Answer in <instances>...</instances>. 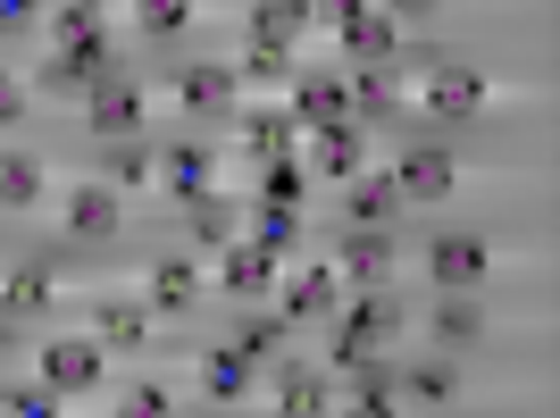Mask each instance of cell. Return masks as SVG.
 I'll list each match as a JSON object with an SVG mask.
<instances>
[{
  "instance_id": "obj_37",
  "label": "cell",
  "mask_w": 560,
  "mask_h": 418,
  "mask_svg": "<svg viewBox=\"0 0 560 418\" xmlns=\"http://www.w3.org/2000/svg\"><path fill=\"white\" fill-rule=\"evenodd\" d=\"M151 176H160V160H151V151H135V142H117V151H109V176H101V185L126 193V185H151Z\"/></svg>"
},
{
  "instance_id": "obj_27",
  "label": "cell",
  "mask_w": 560,
  "mask_h": 418,
  "mask_svg": "<svg viewBox=\"0 0 560 418\" xmlns=\"http://www.w3.org/2000/svg\"><path fill=\"white\" fill-rule=\"evenodd\" d=\"M394 209H401L394 176H351V185H343V218H351V227H385Z\"/></svg>"
},
{
  "instance_id": "obj_16",
  "label": "cell",
  "mask_w": 560,
  "mask_h": 418,
  "mask_svg": "<svg viewBox=\"0 0 560 418\" xmlns=\"http://www.w3.org/2000/svg\"><path fill=\"white\" fill-rule=\"evenodd\" d=\"M160 185L167 193H176V201H210V193H218V151H210V142H167V151H160Z\"/></svg>"
},
{
  "instance_id": "obj_31",
  "label": "cell",
  "mask_w": 560,
  "mask_h": 418,
  "mask_svg": "<svg viewBox=\"0 0 560 418\" xmlns=\"http://www.w3.org/2000/svg\"><path fill=\"white\" fill-rule=\"evenodd\" d=\"M302 193H310L302 160H259V201H268V209H302Z\"/></svg>"
},
{
  "instance_id": "obj_26",
  "label": "cell",
  "mask_w": 560,
  "mask_h": 418,
  "mask_svg": "<svg viewBox=\"0 0 560 418\" xmlns=\"http://www.w3.org/2000/svg\"><path fill=\"white\" fill-rule=\"evenodd\" d=\"M243 243H259L268 259H293L302 252V209H268V201H252V234Z\"/></svg>"
},
{
  "instance_id": "obj_14",
  "label": "cell",
  "mask_w": 560,
  "mask_h": 418,
  "mask_svg": "<svg viewBox=\"0 0 560 418\" xmlns=\"http://www.w3.org/2000/svg\"><path fill=\"white\" fill-rule=\"evenodd\" d=\"M234 126H243V142H252L259 160H302V126H293L284 101H243Z\"/></svg>"
},
{
  "instance_id": "obj_2",
  "label": "cell",
  "mask_w": 560,
  "mask_h": 418,
  "mask_svg": "<svg viewBox=\"0 0 560 418\" xmlns=\"http://www.w3.org/2000/svg\"><path fill=\"white\" fill-rule=\"evenodd\" d=\"M335 369H343V376H360V369H376V351H385V344H394V335H401V293H394V285H369V293H343V310H335Z\"/></svg>"
},
{
  "instance_id": "obj_18",
  "label": "cell",
  "mask_w": 560,
  "mask_h": 418,
  "mask_svg": "<svg viewBox=\"0 0 560 418\" xmlns=\"http://www.w3.org/2000/svg\"><path fill=\"white\" fill-rule=\"evenodd\" d=\"M142 310H160V318H192V310H201V268H192L185 252L151 259V293H142Z\"/></svg>"
},
{
  "instance_id": "obj_36",
  "label": "cell",
  "mask_w": 560,
  "mask_h": 418,
  "mask_svg": "<svg viewBox=\"0 0 560 418\" xmlns=\"http://www.w3.org/2000/svg\"><path fill=\"white\" fill-rule=\"evenodd\" d=\"M0 418H68V402L43 385H0Z\"/></svg>"
},
{
  "instance_id": "obj_13",
  "label": "cell",
  "mask_w": 560,
  "mask_h": 418,
  "mask_svg": "<svg viewBox=\"0 0 560 418\" xmlns=\"http://www.w3.org/2000/svg\"><path fill=\"white\" fill-rule=\"evenodd\" d=\"M176 109H185V117H226V109H243V84H234V68H218V59H192V68H176Z\"/></svg>"
},
{
  "instance_id": "obj_28",
  "label": "cell",
  "mask_w": 560,
  "mask_h": 418,
  "mask_svg": "<svg viewBox=\"0 0 560 418\" xmlns=\"http://www.w3.org/2000/svg\"><path fill=\"white\" fill-rule=\"evenodd\" d=\"M318 18V9H293V0H259V9H243V25H252V43H284L293 50V34Z\"/></svg>"
},
{
  "instance_id": "obj_15",
  "label": "cell",
  "mask_w": 560,
  "mask_h": 418,
  "mask_svg": "<svg viewBox=\"0 0 560 418\" xmlns=\"http://www.w3.org/2000/svg\"><path fill=\"white\" fill-rule=\"evenodd\" d=\"M59 218H68L75 243H109L117 218H126V201H117V193L93 176V185H68V193H59Z\"/></svg>"
},
{
  "instance_id": "obj_21",
  "label": "cell",
  "mask_w": 560,
  "mask_h": 418,
  "mask_svg": "<svg viewBox=\"0 0 560 418\" xmlns=\"http://www.w3.org/2000/svg\"><path fill=\"white\" fill-rule=\"evenodd\" d=\"M50 302H59V277H50L43 259H25V268L0 277V318H43Z\"/></svg>"
},
{
  "instance_id": "obj_17",
  "label": "cell",
  "mask_w": 560,
  "mask_h": 418,
  "mask_svg": "<svg viewBox=\"0 0 560 418\" xmlns=\"http://www.w3.org/2000/svg\"><path fill=\"white\" fill-rule=\"evenodd\" d=\"M394 402H427V410H452V402H460V360H452V351H427V360L394 369Z\"/></svg>"
},
{
  "instance_id": "obj_9",
  "label": "cell",
  "mask_w": 560,
  "mask_h": 418,
  "mask_svg": "<svg viewBox=\"0 0 560 418\" xmlns=\"http://www.w3.org/2000/svg\"><path fill=\"white\" fill-rule=\"evenodd\" d=\"M302 167L318 176V185L343 193L351 176H369V126H351V117H343V126H327V135H310L302 142Z\"/></svg>"
},
{
  "instance_id": "obj_8",
  "label": "cell",
  "mask_w": 560,
  "mask_h": 418,
  "mask_svg": "<svg viewBox=\"0 0 560 418\" xmlns=\"http://www.w3.org/2000/svg\"><path fill=\"white\" fill-rule=\"evenodd\" d=\"M142 117H151V93H142L135 76H109V84H93V93H84V126H93L101 142H135Z\"/></svg>"
},
{
  "instance_id": "obj_23",
  "label": "cell",
  "mask_w": 560,
  "mask_h": 418,
  "mask_svg": "<svg viewBox=\"0 0 560 418\" xmlns=\"http://www.w3.org/2000/svg\"><path fill=\"white\" fill-rule=\"evenodd\" d=\"M252 385H259V369H252L234 344L201 351V394H210V402H252Z\"/></svg>"
},
{
  "instance_id": "obj_34",
  "label": "cell",
  "mask_w": 560,
  "mask_h": 418,
  "mask_svg": "<svg viewBox=\"0 0 560 418\" xmlns=\"http://www.w3.org/2000/svg\"><path fill=\"white\" fill-rule=\"evenodd\" d=\"M185 227L201 234V252H226V243H243V234H234V209L218 201V193H210V201H192V218H185Z\"/></svg>"
},
{
  "instance_id": "obj_30",
  "label": "cell",
  "mask_w": 560,
  "mask_h": 418,
  "mask_svg": "<svg viewBox=\"0 0 560 418\" xmlns=\"http://www.w3.org/2000/svg\"><path fill=\"white\" fill-rule=\"evenodd\" d=\"M293 76H302V68H293V50H284V43H252L243 59H234V84H293Z\"/></svg>"
},
{
  "instance_id": "obj_25",
  "label": "cell",
  "mask_w": 560,
  "mask_h": 418,
  "mask_svg": "<svg viewBox=\"0 0 560 418\" xmlns=\"http://www.w3.org/2000/svg\"><path fill=\"white\" fill-rule=\"evenodd\" d=\"M335 418H401V402H394V369H360V376H351V394L335 402Z\"/></svg>"
},
{
  "instance_id": "obj_24",
  "label": "cell",
  "mask_w": 560,
  "mask_h": 418,
  "mask_svg": "<svg viewBox=\"0 0 560 418\" xmlns=\"http://www.w3.org/2000/svg\"><path fill=\"white\" fill-rule=\"evenodd\" d=\"M427 335H435L444 351L477 344V335H486V310H477V293H444V302L427 310Z\"/></svg>"
},
{
  "instance_id": "obj_5",
  "label": "cell",
  "mask_w": 560,
  "mask_h": 418,
  "mask_svg": "<svg viewBox=\"0 0 560 418\" xmlns=\"http://www.w3.org/2000/svg\"><path fill=\"white\" fill-rule=\"evenodd\" d=\"M327 259H335V277H343V293L394 285V268H401V252H394V234H385V227H343Z\"/></svg>"
},
{
  "instance_id": "obj_22",
  "label": "cell",
  "mask_w": 560,
  "mask_h": 418,
  "mask_svg": "<svg viewBox=\"0 0 560 418\" xmlns=\"http://www.w3.org/2000/svg\"><path fill=\"white\" fill-rule=\"evenodd\" d=\"M93 344L101 351H142V344H151V310L126 302V293H109V302L93 310Z\"/></svg>"
},
{
  "instance_id": "obj_20",
  "label": "cell",
  "mask_w": 560,
  "mask_h": 418,
  "mask_svg": "<svg viewBox=\"0 0 560 418\" xmlns=\"http://www.w3.org/2000/svg\"><path fill=\"white\" fill-rule=\"evenodd\" d=\"M277 418H335V376L284 360L277 369Z\"/></svg>"
},
{
  "instance_id": "obj_7",
  "label": "cell",
  "mask_w": 560,
  "mask_h": 418,
  "mask_svg": "<svg viewBox=\"0 0 560 418\" xmlns=\"http://www.w3.org/2000/svg\"><path fill=\"white\" fill-rule=\"evenodd\" d=\"M277 293H284V318H293V326H310V318H335V310H343V277H335V259H327V252L293 259Z\"/></svg>"
},
{
  "instance_id": "obj_32",
  "label": "cell",
  "mask_w": 560,
  "mask_h": 418,
  "mask_svg": "<svg viewBox=\"0 0 560 418\" xmlns=\"http://www.w3.org/2000/svg\"><path fill=\"white\" fill-rule=\"evenodd\" d=\"M117 418H176V394L160 376H135V385H117Z\"/></svg>"
},
{
  "instance_id": "obj_1",
  "label": "cell",
  "mask_w": 560,
  "mask_h": 418,
  "mask_svg": "<svg viewBox=\"0 0 560 418\" xmlns=\"http://www.w3.org/2000/svg\"><path fill=\"white\" fill-rule=\"evenodd\" d=\"M43 25H50V68H43L50 93H93V84L117 76L109 9H93V0H59V9H43Z\"/></svg>"
},
{
  "instance_id": "obj_33",
  "label": "cell",
  "mask_w": 560,
  "mask_h": 418,
  "mask_svg": "<svg viewBox=\"0 0 560 418\" xmlns=\"http://www.w3.org/2000/svg\"><path fill=\"white\" fill-rule=\"evenodd\" d=\"M284 335H293V318H252V326H243V335H234V351H243L252 369H268V360H277V351H284Z\"/></svg>"
},
{
  "instance_id": "obj_19",
  "label": "cell",
  "mask_w": 560,
  "mask_h": 418,
  "mask_svg": "<svg viewBox=\"0 0 560 418\" xmlns=\"http://www.w3.org/2000/svg\"><path fill=\"white\" fill-rule=\"evenodd\" d=\"M218 285H226L234 302H259V293L284 285V259H268L259 243H226V252H218Z\"/></svg>"
},
{
  "instance_id": "obj_12",
  "label": "cell",
  "mask_w": 560,
  "mask_h": 418,
  "mask_svg": "<svg viewBox=\"0 0 560 418\" xmlns=\"http://www.w3.org/2000/svg\"><path fill=\"white\" fill-rule=\"evenodd\" d=\"M284 109H293V126H302V142H310V135H327V126L351 117V84H343V76H293Z\"/></svg>"
},
{
  "instance_id": "obj_38",
  "label": "cell",
  "mask_w": 560,
  "mask_h": 418,
  "mask_svg": "<svg viewBox=\"0 0 560 418\" xmlns=\"http://www.w3.org/2000/svg\"><path fill=\"white\" fill-rule=\"evenodd\" d=\"M25 25H43V9L34 0H0V34H25Z\"/></svg>"
},
{
  "instance_id": "obj_10",
  "label": "cell",
  "mask_w": 560,
  "mask_h": 418,
  "mask_svg": "<svg viewBox=\"0 0 560 418\" xmlns=\"http://www.w3.org/2000/svg\"><path fill=\"white\" fill-rule=\"evenodd\" d=\"M486 76L468 68V59H435V68H427V117H444V126H468V117L486 109Z\"/></svg>"
},
{
  "instance_id": "obj_35",
  "label": "cell",
  "mask_w": 560,
  "mask_h": 418,
  "mask_svg": "<svg viewBox=\"0 0 560 418\" xmlns=\"http://www.w3.org/2000/svg\"><path fill=\"white\" fill-rule=\"evenodd\" d=\"M135 25H142V43H176V34L192 25V9H185V0H142Z\"/></svg>"
},
{
  "instance_id": "obj_11",
  "label": "cell",
  "mask_w": 560,
  "mask_h": 418,
  "mask_svg": "<svg viewBox=\"0 0 560 418\" xmlns=\"http://www.w3.org/2000/svg\"><path fill=\"white\" fill-rule=\"evenodd\" d=\"M427 277L444 285V293H468V285H486L493 277V252L486 243H477V234H435V243H427Z\"/></svg>"
},
{
  "instance_id": "obj_3",
  "label": "cell",
  "mask_w": 560,
  "mask_h": 418,
  "mask_svg": "<svg viewBox=\"0 0 560 418\" xmlns=\"http://www.w3.org/2000/svg\"><path fill=\"white\" fill-rule=\"evenodd\" d=\"M318 18L335 25V43L351 50V59H360V68H394L401 50V18L394 9H369V0H335V9H318Z\"/></svg>"
},
{
  "instance_id": "obj_39",
  "label": "cell",
  "mask_w": 560,
  "mask_h": 418,
  "mask_svg": "<svg viewBox=\"0 0 560 418\" xmlns=\"http://www.w3.org/2000/svg\"><path fill=\"white\" fill-rule=\"evenodd\" d=\"M18 117H25V84L0 68V126H18Z\"/></svg>"
},
{
  "instance_id": "obj_4",
  "label": "cell",
  "mask_w": 560,
  "mask_h": 418,
  "mask_svg": "<svg viewBox=\"0 0 560 418\" xmlns=\"http://www.w3.org/2000/svg\"><path fill=\"white\" fill-rule=\"evenodd\" d=\"M101 376H109V351H101L93 335H50L43 360H34V385H43V394H59V402L101 394Z\"/></svg>"
},
{
  "instance_id": "obj_29",
  "label": "cell",
  "mask_w": 560,
  "mask_h": 418,
  "mask_svg": "<svg viewBox=\"0 0 560 418\" xmlns=\"http://www.w3.org/2000/svg\"><path fill=\"white\" fill-rule=\"evenodd\" d=\"M43 201V160L34 151H0V209H34Z\"/></svg>"
},
{
  "instance_id": "obj_6",
  "label": "cell",
  "mask_w": 560,
  "mask_h": 418,
  "mask_svg": "<svg viewBox=\"0 0 560 418\" xmlns=\"http://www.w3.org/2000/svg\"><path fill=\"white\" fill-rule=\"evenodd\" d=\"M385 176H394L401 201H452V185H460V160H452L444 142H401Z\"/></svg>"
}]
</instances>
